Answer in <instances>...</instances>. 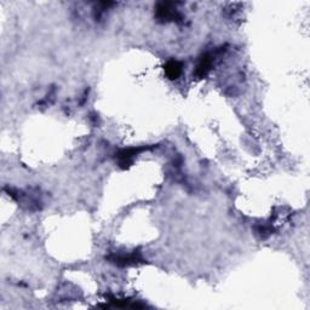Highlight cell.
<instances>
[{"mask_svg": "<svg viewBox=\"0 0 310 310\" xmlns=\"http://www.w3.org/2000/svg\"><path fill=\"white\" fill-rule=\"evenodd\" d=\"M156 17L161 21H180L182 18L175 2H160L156 6Z\"/></svg>", "mask_w": 310, "mask_h": 310, "instance_id": "cell-1", "label": "cell"}, {"mask_svg": "<svg viewBox=\"0 0 310 310\" xmlns=\"http://www.w3.org/2000/svg\"><path fill=\"white\" fill-rule=\"evenodd\" d=\"M108 259L114 264L120 265V267H126V265H133L137 263L143 262L141 253L139 252H132V253H120V254H111L108 256Z\"/></svg>", "mask_w": 310, "mask_h": 310, "instance_id": "cell-2", "label": "cell"}, {"mask_svg": "<svg viewBox=\"0 0 310 310\" xmlns=\"http://www.w3.org/2000/svg\"><path fill=\"white\" fill-rule=\"evenodd\" d=\"M213 55L211 54H205L204 56L200 59L199 63L196 65V69H195V75L197 78H204L206 76L208 72L211 70L212 68V63H213Z\"/></svg>", "mask_w": 310, "mask_h": 310, "instance_id": "cell-3", "label": "cell"}, {"mask_svg": "<svg viewBox=\"0 0 310 310\" xmlns=\"http://www.w3.org/2000/svg\"><path fill=\"white\" fill-rule=\"evenodd\" d=\"M144 150V148H128V149L122 150L120 153H118V159H119V164L122 166L126 167V165L132 161L133 156L138 154L139 152Z\"/></svg>", "mask_w": 310, "mask_h": 310, "instance_id": "cell-4", "label": "cell"}, {"mask_svg": "<svg viewBox=\"0 0 310 310\" xmlns=\"http://www.w3.org/2000/svg\"><path fill=\"white\" fill-rule=\"evenodd\" d=\"M182 69H183V64L181 62L175 61V60H171L165 64V73L166 75L169 76L170 79H177L178 76L182 74Z\"/></svg>", "mask_w": 310, "mask_h": 310, "instance_id": "cell-5", "label": "cell"}]
</instances>
